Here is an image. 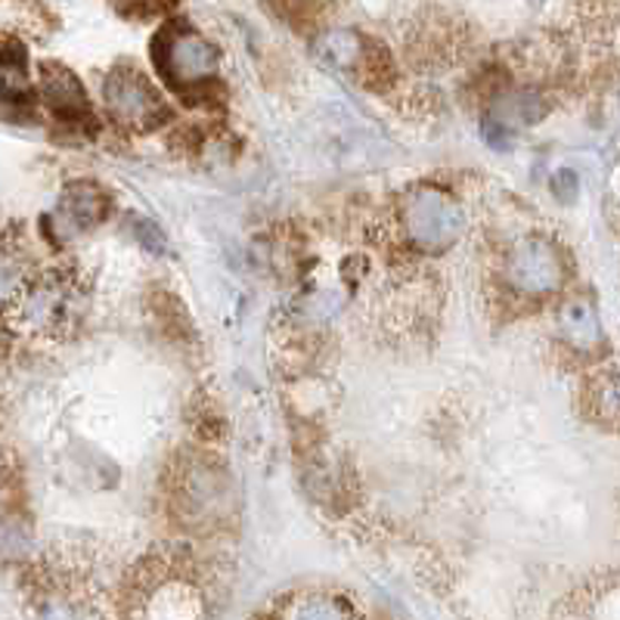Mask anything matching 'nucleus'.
I'll use <instances>...</instances> for the list:
<instances>
[{
    "instance_id": "obj_7",
    "label": "nucleus",
    "mask_w": 620,
    "mask_h": 620,
    "mask_svg": "<svg viewBox=\"0 0 620 620\" xmlns=\"http://www.w3.org/2000/svg\"><path fill=\"white\" fill-rule=\"evenodd\" d=\"M317 50L319 57L326 59L329 66H335V69H354L363 59L366 43H363L354 31H329V35H323Z\"/></svg>"
},
{
    "instance_id": "obj_6",
    "label": "nucleus",
    "mask_w": 620,
    "mask_h": 620,
    "mask_svg": "<svg viewBox=\"0 0 620 620\" xmlns=\"http://www.w3.org/2000/svg\"><path fill=\"white\" fill-rule=\"evenodd\" d=\"M106 211H109V199L94 184H72L59 205V215L66 217L69 230H87V227L100 224Z\"/></svg>"
},
{
    "instance_id": "obj_5",
    "label": "nucleus",
    "mask_w": 620,
    "mask_h": 620,
    "mask_svg": "<svg viewBox=\"0 0 620 620\" xmlns=\"http://www.w3.org/2000/svg\"><path fill=\"white\" fill-rule=\"evenodd\" d=\"M43 100L66 121L90 118L85 87L78 85V78L62 66H43Z\"/></svg>"
},
{
    "instance_id": "obj_9",
    "label": "nucleus",
    "mask_w": 620,
    "mask_h": 620,
    "mask_svg": "<svg viewBox=\"0 0 620 620\" xmlns=\"http://www.w3.org/2000/svg\"><path fill=\"white\" fill-rule=\"evenodd\" d=\"M29 81H26V59L16 57L13 43H7V53H3V97L7 102H16L19 97H26Z\"/></svg>"
},
{
    "instance_id": "obj_2",
    "label": "nucleus",
    "mask_w": 620,
    "mask_h": 620,
    "mask_svg": "<svg viewBox=\"0 0 620 620\" xmlns=\"http://www.w3.org/2000/svg\"><path fill=\"white\" fill-rule=\"evenodd\" d=\"M161 75L177 87L199 85L217 72V50L193 29H165L156 41Z\"/></svg>"
},
{
    "instance_id": "obj_3",
    "label": "nucleus",
    "mask_w": 620,
    "mask_h": 620,
    "mask_svg": "<svg viewBox=\"0 0 620 620\" xmlns=\"http://www.w3.org/2000/svg\"><path fill=\"white\" fill-rule=\"evenodd\" d=\"M106 102L116 121L134 130H152L168 121V109L137 69H116L106 81Z\"/></svg>"
},
{
    "instance_id": "obj_1",
    "label": "nucleus",
    "mask_w": 620,
    "mask_h": 620,
    "mask_svg": "<svg viewBox=\"0 0 620 620\" xmlns=\"http://www.w3.org/2000/svg\"><path fill=\"white\" fill-rule=\"evenodd\" d=\"M404 227L416 246L429 252L453 246L462 233V208L434 187L416 189L404 203Z\"/></svg>"
},
{
    "instance_id": "obj_4",
    "label": "nucleus",
    "mask_w": 620,
    "mask_h": 620,
    "mask_svg": "<svg viewBox=\"0 0 620 620\" xmlns=\"http://www.w3.org/2000/svg\"><path fill=\"white\" fill-rule=\"evenodd\" d=\"M505 274L512 279V286L524 295H547L562 286L568 264L552 243L540 236H528L509 252Z\"/></svg>"
},
{
    "instance_id": "obj_8",
    "label": "nucleus",
    "mask_w": 620,
    "mask_h": 620,
    "mask_svg": "<svg viewBox=\"0 0 620 620\" xmlns=\"http://www.w3.org/2000/svg\"><path fill=\"white\" fill-rule=\"evenodd\" d=\"M562 329L568 342L578 347H592L599 342V319L587 302H571L562 311Z\"/></svg>"
}]
</instances>
